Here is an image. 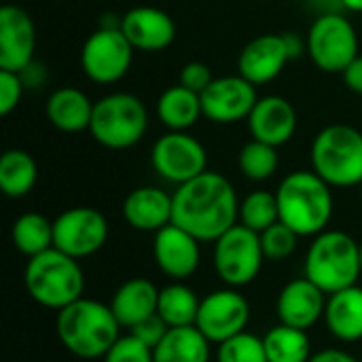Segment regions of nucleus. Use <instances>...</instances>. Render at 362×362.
Here are the masks:
<instances>
[{"mask_svg":"<svg viewBox=\"0 0 362 362\" xmlns=\"http://www.w3.org/2000/svg\"><path fill=\"white\" fill-rule=\"evenodd\" d=\"M104 362H155V358L153 350L129 333L119 337V341L104 356Z\"/></svg>","mask_w":362,"mask_h":362,"instance_id":"nucleus-35","label":"nucleus"},{"mask_svg":"<svg viewBox=\"0 0 362 362\" xmlns=\"http://www.w3.org/2000/svg\"><path fill=\"white\" fill-rule=\"evenodd\" d=\"M282 36H284V42H286V49H288L291 59H297L303 53V49H308V40H303L301 34H297V32H284Z\"/></svg>","mask_w":362,"mask_h":362,"instance_id":"nucleus-42","label":"nucleus"},{"mask_svg":"<svg viewBox=\"0 0 362 362\" xmlns=\"http://www.w3.org/2000/svg\"><path fill=\"white\" fill-rule=\"evenodd\" d=\"M310 362H361L356 356H352L350 352L346 350H337V348H329V350H322V352H316Z\"/></svg>","mask_w":362,"mask_h":362,"instance_id":"nucleus-41","label":"nucleus"},{"mask_svg":"<svg viewBox=\"0 0 362 362\" xmlns=\"http://www.w3.org/2000/svg\"><path fill=\"white\" fill-rule=\"evenodd\" d=\"M25 87L21 83L19 72L0 70V115L8 117L21 102Z\"/></svg>","mask_w":362,"mask_h":362,"instance_id":"nucleus-36","label":"nucleus"},{"mask_svg":"<svg viewBox=\"0 0 362 362\" xmlns=\"http://www.w3.org/2000/svg\"><path fill=\"white\" fill-rule=\"evenodd\" d=\"M172 223L199 242H216L240 223V202L231 180L206 170L172 193Z\"/></svg>","mask_w":362,"mask_h":362,"instance_id":"nucleus-1","label":"nucleus"},{"mask_svg":"<svg viewBox=\"0 0 362 362\" xmlns=\"http://www.w3.org/2000/svg\"><path fill=\"white\" fill-rule=\"evenodd\" d=\"M308 53L322 72L341 74L358 53V36L344 13L316 15L308 32Z\"/></svg>","mask_w":362,"mask_h":362,"instance_id":"nucleus-9","label":"nucleus"},{"mask_svg":"<svg viewBox=\"0 0 362 362\" xmlns=\"http://www.w3.org/2000/svg\"><path fill=\"white\" fill-rule=\"evenodd\" d=\"M55 331L62 346L85 361L104 358L121 337V325L110 305L87 297L57 312Z\"/></svg>","mask_w":362,"mask_h":362,"instance_id":"nucleus-2","label":"nucleus"},{"mask_svg":"<svg viewBox=\"0 0 362 362\" xmlns=\"http://www.w3.org/2000/svg\"><path fill=\"white\" fill-rule=\"evenodd\" d=\"M246 123L252 140H261L278 148L295 136L297 110L282 95H263L257 100Z\"/></svg>","mask_w":362,"mask_h":362,"instance_id":"nucleus-20","label":"nucleus"},{"mask_svg":"<svg viewBox=\"0 0 362 362\" xmlns=\"http://www.w3.org/2000/svg\"><path fill=\"white\" fill-rule=\"evenodd\" d=\"M263 261L267 259L263 252L261 233L244 227L242 223L233 225L214 242L212 265L225 286H248L261 274Z\"/></svg>","mask_w":362,"mask_h":362,"instance_id":"nucleus-8","label":"nucleus"},{"mask_svg":"<svg viewBox=\"0 0 362 362\" xmlns=\"http://www.w3.org/2000/svg\"><path fill=\"white\" fill-rule=\"evenodd\" d=\"M151 163L165 182L178 187L208 170V153L189 132H168L153 144Z\"/></svg>","mask_w":362,"mask_h":362,"instance_id":"nucleus-12","label":"nucleus"},{"mask_svg":"<svg viewBox=\"0 0 362 362\" xmlns=\"http://www.w3.org/2000/svg\"><path fill=\"white\" fill-rule=\"evenodd\" d=\"M314 170L291 172L276 189L280 221L299 238H316L333 216V193Z\"/></svg>","mask_w":362,"mask_h":362,"instance_id":"nucleus-3","label":"nucleus"},{"mask_svg":"<svg viewBox=\"0 0 362 362\" xmlns=\"http://www.w3.org/2000/svg\"><path fill=\"white\" fill-rule=\"evenodd\" d=\"M250 320V305L240 288H218L206 295L199 303L195 327L210 344H223L246 331Z\"/></svg>","mask_w":362,"mask_h":362,"instance_id":"nucleus-13","label":"nucleus"},{"mask_svg":"<svg viewBox=\"0 0 362 362\" xmlns=\"http://www.w3.org/2000/svg\"><path fill=\"white\" fill-rule=\"evenodd\" d=\"M148 129V110L144 102L127 91L100 98L93 104L89 132L98 144L112 151L136 146Z\"/></svg>","mask_w":362,"mask_h":362,"instance_id":"nucleus-7","label":"nucleus"},{"mask_svg":"<svg viewBox=\"0 0 362 362\" xmlns=\"http://www.w3.org/2000/svg\"><path fill=\"white\" fill-rule=\"evenodd\" d=\"M361 197H362V182H361Z\"/></svg>","mask_w":362,"mask_h":362,"instance_id":"nucleus-45","label":"nucleus"},{"mask_svg":"<svg viewBox=\"0 0 362 362\" xmlns=\"http://www.w3.org/2000/svg\"><path fill=\"white\" fill-rule=\"evenodd\" d=\"M358 250H361V272H362V242H361V248H358Z\"/></svg>","mask_w":362,"mask_h":362,"instance_id":"nucleus-44","label":"nucleus"},{"mask_svg":"<svg viewBox=\"0 0 362 362\" xmlns=\"http://www.w3.org/2000/svg\"><path fill=\"white\" fill-rule=\"evenodd\" d=\"M121 30L136 51L157 53L168 49L176 38V23L170 13L157 6L129 8L121 19Z\"/></svg>","mask_w":362,"mask_h":362,"instance_id":"nucleus-18","label":"nucleus"},{"mask_svg":"<svg viewBox=\"0 0 362 362\" xmlns=\"http://www.w3.org/2000/svg\"><path fill=\"white\" fill-rule=\"evenodd\" d=\"M159 288L148 278L125 280L110 299V310L119 320L121 329H134L142 320L157 314Z\"/></svg>","mask_w":362,"mask_h":362,"instance_id":"nucleus-22","label":"nucleus"},{"mask_svg":"<svg viewBox=\"0 0 362 362\" xmlns=\"http://www.w3.org/2000/svg\"><path fill=\"white\" fill-rule=\"evenodd\" d=\"M210 341L195 327H176L153 350L155 362H210Z\"/></svg>","mask_w":362,"mask_h":362,"instance_id":"nucleus-25","label":"nucleus"},{"mask_svg":"<svg viewBox=\"0 0 362 362\" xmlns=\"http://www.w3.org/2000/svg\"><path fill=\"white\" fill-rule=\"evenodd\" d=\"M341 6L350 13H362V0H341Z\"/></svg>","mask_w":362,"mask_h":362,"instance_id":"nucleus-43","label":"nucleus"},{"mask_svg":"<svg viewBox=\"0 0 362 362\" xmlns=\"http://www.w3.org/2000/svg\"><path fill=\"white\" fill-rule=\"evenodd\" d=\"M19 76H21V83H23L25 89H40V87L47 83L49 72H47V68H45L42 62L32 59V62L19 72Z\"/></svg>","mask_w":362,"mask_h":362,"instance_id":"nucleus-39","label":"nucleus"},{"mask_svg":"<svg viewBox=\"0 0 362 362\" xmlns=\"http://www.w3.org/2000/svg\"><path fill=\"white\" fill-rule=\"evenodd\" d=\"M108 231V221L100 210L87 206L70 208L53 221V248L81 261L106 246Z\"/></svg>","mask_w":362,"mask_h":362,"instance_id":"nucleus-11","label":"nucleus"},{"mask_svg":"<svg viewBox=\"0 0 362 362\" xmlns=\"http://www.w3.org/2000/svg\"><path fill=\"white\" fill-rule=\"evenodd\" d=\"M341 76H344L346 87H348L352 93L362 95V55H358L356 59L350 62V66L341 72Z\"/></svg>","mask_w":362,"mask_h":362,"instance_id":"nucleus-40","label":"nucleus"},{"mask_svg":"<svg viewBox=\"0 0 362 362\" xmlns=\"http://www.w3.org/2000/svg\"><path fill=\"white\" fill-rule=\"evenodd\" d=\"M93 104L95 102H91L89 95L78 87H59L49 95L45 104V115L55 129L66 134H78L89 129Z\"/></svg>","mask_w":362,"mask_h":362,"instance_id":"nucleus-24","label":"nucleus"},{"mask_svg":"<svg viewBox=\"0 0 362 362\" xmlns=\"http://www.w3.org/2000/svg\"><path fill=\"white\" fill-rule=\"evenodd\" d=\"M325 325L329 333L344 341L356 344L362 339V286L354 284L327 297Z\"/></svg>","mask_w":362,"mask_h":362,"instance_id":"nucleus-23","label":"nucleus"},{"mask_svg":"<svg viewBox=\"0 0 362 362\" xmlns=\"http://www.w3.org/2000/svg\"><path fill=\"white\" fill-rule=\"evenodd\" d=\"M361 242L339 229H325L318 233L305 255V278L320 291L333 295L358 284L361 272Z\"/></svg>","mask_w":362,"mask_h":362,"instance_id":"nucleus-5","label":"nucleus"},{"mask_svg":"<svg viewBox=\"0 0 362 362\" xmlns=\"http://www.w3.org/2000/svg\"><path fill=\"white\" fill-rule=\"evenodd\" d=\"M199 98L204 117L221 125L246 121L259 100L257 85L246 81L242 74L214 78Z\"/></svg>","mask_w":362,"mask_h":362,"instance_id":"nucleus-14","label":"nucleus"},{"mask_svg":"<svg viewBox=\"0 0 362 362\" xmlns=\"http://www.w3.org/2000/svg\"><path fill=\"white\" fill-rule=\"evenodd\" d=\"M199 303H202V299L195 295L193 288H189L182 282H172V284L159 288L157 314L163 318V322L170 329L191 327L197 320Z\"/></svg>","mask_w":362,"mask_h":362,"instance_id":"nucleus-28","label":"nucleus"},{"mask_svg":"<svg viewBox=\"0 0 362 362\" xmlns=\"http://www.w3.org/2000/svg\"><path fill=\"white\" fill-rule=\"evenodd\" d=\"M216 362H269L263 337L255 333H240L223 344H218Z\"/></svg>","mask_w":362,"mask_h":362,"instance_id":"nucleus-33","label":"nucleus"},{"mask_svg":"<svg viewBox=\"0 0 362 362\" xmlns=\"http://www.w3.org/2000/svg\"><path fill=\"white\" fill-rule=\"evenodd\" d=\"M23 284L34 303L47 310H64L85 293V274L76 259L57 248L28 259Z\"/></svg>","mask_w":362,"mask_h":362,"instance_id":"nucleus-4","label":"nucleus"},{"mask_svg":"<svg viewBox=\"0 0 362 362\" xmlns=\"http://www.w3.org/2000/svg\"><path fill=\"white\" fill-rule=\"evenodd\" d=\"M170 331V327L163 322V318L159 314H153L151 318L142 320L140 325H136L134 329H129V333L140 339L144 346H148L151 350H155L159 346V341L165 337V333Z\"/></svg>","mask_w":362,"mask_h":362,"instance_id":"nucleus-38","label":"nucleus"},{"mask_svg":"<svg viewBox=\"0 0 362 362\" xmlns=\"http://www.w3.org/2000/svg\"><path fill=\"white\" fill-rule=\"evenodd\" d=\"M125 223L142 233H157L172 223V195L159 187H138L123 202Z\"/></svg>","mask_w":362,"mask_h":362,"instance_id":"nucleus-21","label":"nucleus"},{"mask_svg":"<svg viewBox=\"0 0 362 362\" xmlns=\"http://www.w3.org/2000/svg\"><path fill=\"white\" fill-rule=\"evenodd\" d=\"M261 244H263V252L267 261H286L288 257L295 255L297 246H299V235L284 225L282 221H278L276 225H272L269 229H265L261 233Z\"/></svg>","mask_w":362,"mask_h":362,"instance_id":"nucleus-34","label":"nucleus"},{"mask_svg":"<svg viewBox=\"0 0 362 362\" xmlns=\"http://www.w3.org/2000/svg\"><path fill=\"white\" fill-rule=\"evenodd\" d=\"M238 165H240V172L248 180L265 182L276 174V170L280 165L278 148L272 144H265L261 140H250L242 146V151L238 155Z\"/></svg>","mask_w":362,"mask_h":362,"instance_id":"nucleus-31","label":"nucleus"},{"mask_svg":"<svg viewBox=\"0 0 362 362\" xmlns=\"http://www.w3.org/2000/svg\"><path fill=\"white\" fill-rule=\"evenodd\" d=\"M212 81H214L212 70H210V66L204 64V62H189V64H185V66L180 68V74H178V83H180L182 87H187V89L199 93V95L206 91V87H208Z\"/></svg>","mask_w":362,"mask_h":362,"instance_id":"nucleus-37","label":"nucleus"},{"mask_svg":"<svg viewBox=\"0 0 362 362\" xmlns=\"http://www.w3.org/2000/svg\"><path fill=\"white\" fill-rule=\"evenodd\" d=\"M134 51L121 28H98L81 49L83 74L98 85L119 83L132 68Z\"/></svg>","mask_w":362,"mask_h":362,"instance_id":"nucleus-10","label":"nucleus"},{"mask_svg":"<svg viewBox=\"0 0 362 362\" xmlns=\"http://www.w3.org/2000/svg\"><path fill=\"white\" fill-rule=\"evenodd\" d=\"M312 170L331 187H361L362 132L341 123L320 129L312 142Z\"/></svg>","mask_w":362,"mask_h":362,"instance_id":"nucleus-6","label":"nucleus"},{"mask_svg":"<svg viewBox=\"0 0 362 362\" xmlns=\"http://www.w3.org/2000/svg\"><path fill=\"white\" fill-rule=\"evenodd\" d=\"M327 293L320 291L312 280L297 278L282 286L276 299V314L282 325L308 331L312 329L322 316L327 308Z\"/></svg>","mask_w":362,"mask_h":362,"instance_id":"nucleus-17","label":"nucleus"},{"mask_svg":"<svg viewBox=\"0 0 362 362\" xmlns=\"http://www.w3.org/2000/svg\"><path fill=\"white\" fill-rule=\"evenodd\" d=\"M36 28L32 17L15 4L0 8V70L21 72L34 57Z\"/></svg>","mask_w":362,"mask_h":362,"instance_id":"nucleus-16","label":"nucleus"},{"mask_svg":"<svg viewBox=\"0 0 362 362\" xmlns=\"http://www.w3.org/2000/svg\"><path fill=\"white\" fill-rule=\"evenodd\" d=\"M263 344L269 362H310L314 356L308 331L282 322L263 335Z\"/></svg>","mask_w":362,"mask_h":362,"instance_id":"nucleus-30","label":"nucleus"},{"mask_svg":"<svg viewBox=\"0 0 362 362\" xmlns=\"http://www.w3.org/2000/svg\"><path fill=\"white\" fill-rule=\"evenodd\" d=\"M38 180V165L34 157L21 148H8L0 157V189L6 197L19 199L28 195Z\"/></svg>","mask_w":362,"mask_h":362,"instance_id":"nucleus-27","label":"nucleus"},{"mask_svg":"<svg viewBox=\"0 0 362 362\" xmlns=\"http://www.w3.org/2000/svg\"><path fill=\"white\" fill-rule=\"evenodd\" d=\"M153 259L163 276L178 282L187 280L197 272L202 261L199 240L170 223L153 238Z\"/></svg>","mask_w":362,"mask_h":362,"instance_id":"nucleus-15","label":"nucleus"},{"mask_svg":"<svg viewBox=\"0 0 362 362\" xmlns=\"http://www.w3.org/2000/svg\"><path fill=\"white\" fill-rule=\"evenodd\" d=\"M291 62L282 34H261L252 38L238 57L240 74L252 85L272 83Z\"/></svg>","mask_w":362,"mask_h":362,"instance_id":"nucleus-19","label":"nucleus"},{"mask_svg":"<svg viewBox=\"0 0 362 362\" xmlns=\"http://www.w3.org/2000/svg\"><path fill=\"white\" fill-rule=\"evenodd\" d=\"M13 246L28 259L53 248V221L40 212H25L17 216L11 229Z\"/></svg>","mask_w":362,"mask_h":362,"instance_id":"nucleus-29","label":"nucleus"},{"mask_svg":"<svg viewBox=\"0 0 362 362\" xmlns=\"http://www.w3.org/2000/svg\"><path fill=\"white\" fill-rule=\"evenodd\" d=\"M280 221L278 197L272 191L257 189L240 202V223L257 233H263Z\"/></svg>","mask_w":362,"mask_h":362,"instance_id":"nucleus-32","label":"nucleus"},{"mask_svg":"<svg viewBox=\"0 0 362 362\" xmlns=\"http://www.w3.org/2000/svg\"><path fill=\"white\" fill-rule=\"evenodd\" d=\"M157 117L168 132H189L204 117L202 98L180 83L172 85L157 100Z\"/></svg>","mask_w":362,"mask_h":362,"instance_id":"nucleus-26","label":"nucleus"}]
</instances>
